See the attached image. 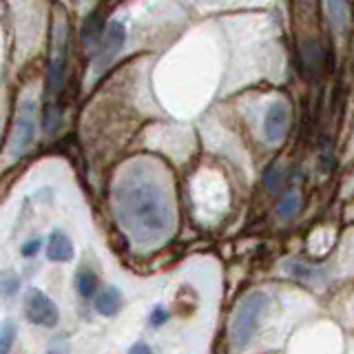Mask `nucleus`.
I'll use <instances>...</instances> for the list:
<instances>
[{
  "instance_id": "f3484780",
  "label": "nucleus",
  "mask_w": 354,
  "mask_h": 354,
  "mask_svg": "<svg viewBox=\"0 0 354 354\" xmlns=\"http://www.w3.org/2000/svg\"><path fill=\"white\" fill-rule=\"evenodd\" d=\"M40 246H42V239L40 237H31L27 243H22V248H20L22 257H33V254L40 250Z\"/></svg>"
},
{
  "instance_id": "0eeeda50",
  "label": "nucleus",
  "mask_w": 354,
  "mask_h": 354,
  "mask_svg": "<svg viewBox=\"0 0 354 354\" xmlns=\"http://www.w3.org/2000/svg\"><path fill=\"white\" fill-rule=\"evenodd\" d=\"M66 44H64V36L60 31V36L55 38V47H53V55H51V66H49V77H47V88L49 93H58L62 80H64V60H66Z\"/></svg>"
},
{
  "instance_id": "f03ea898",
  "label": "nucleus",
  "mask_w": 354,
  "mask_h": 354,
  "mask_svg": "<svg viewBox=\"0 0 354 354\" xmlns=\"http://www.w3.org/2000/svg\"><path fill=\"white\" fill-rule=\"evenodd\" d=\"M266 306H268V297L263 292L254 290L250 295H246L239 301V306L235 308L230 319V343L235 350H243L252 341L254 332L259 328V319L263 315Z\"/></svg>"
},
{
  "instance_id": "9b49d317",
  "label": "nucleus",
  "mask_w": 354,
  "mask_h": 354,
  "mask_svg": "<svg viewBox=\"0 0 354 354\" xmlns=\"http://www.w3.org/2000/svg\"><path fill=\"white\" fill-rule=\"evenodd\" d=\"M328 14L332 22H335V27H348L350 22L348 0H328Z\"/></svg>"
},
{
  "instance_id": "7ed1b4c3",
  "label": "nucleus",
  "mask_w": 354,
  "mask_h": 354,
  "mask_svg": "<svg viewBox=\"0 0 354 354\" xmlns=\"http://www.w3.org/2000/svg\"><path fill=\"white\" fill-rule=\"evenodd\" d=\"M22 306H25V317L33 326H42V328L58 326V321H60L58 306H55L42 290H38V288H29Z\"/></svg>"
},
{
  "instance_id": "4468645a",
  "label": "nucleus",
  "mask_w": 354,
  "mask_h": 354,
  "mask_svg": "<svg viewBox=\"0 0 354 354\" xmlns=\"http://www.w3.org/2000/svg\"><path fill=\"white\" fill-rule=\"evenodd\" d=\"M18 288H20L18 274H14L11 270L0 272V295H3V297H14L18 292Z\"/></svg>"
},
{
  "instance_id": "423d86ee",
  "label": "nucleus",
  "mask_w": 354,
  "mask_h": 354,
  "mask_svg": "<svg viewBox=\"0 0 354 354\" xmlns=\"http://www.w3.org/2000/svg\"><path fill=\"white\" fill-rule=\"evenodd\" d=\"M288 122H290V113H288V106L283 102H274L263 120V136L270 144L281 142L286 131H288Z\"/></svg>"
},
{
  "instance_id": "dca6fc26",
  "label": "nucleus",
  "mask_w": 354,
  "mask_h": 354,
  "mask_svg": "<svg viewBox=\"0 0 354 354\" xmlns=\"http://www.w3.org/2000/svg\"><path fill=\"white\" fill-rule=\"evenodd\" d=\"M58 122H60V111L58 109H47V113H44V131L51 133L55 131V127H58Z\"/></svg>"
},
{
  "instance_id": "a211bd4d",
  "label": "nucleus",
  "mask_w": 354,
  "mask_h": 354,
  "mask_svg": "<svg viewBox=\"0 0 354 354\" xmlns=\"http://www.w3.org/2000/svg\"><path fill=\"white\" fill-rule=\"evenodd\" d=\"M129 354H153V350L147 346V343H136V346H131V350H129Z\"/></svg>"
},
{
  "instance_id": "6ab92c4d",
  "label": "nucleus",
  "mask_w": 354,
  "mask_h": 354,
  "mask_svg": "<svg viewBox=\"0 0 354 354\" xmlns=\"http://www.w3.org/2000/svg\"><path fill=\"white\" fill-rule=\"evenodd\" d=\"M47 354H60V352H47Z\"/></svg>"
},
{
  "instance_id": "f8f14e48",
  "label": "nucleus",
  "mask_w": 354,
  "mask_h": 354,
  "mask_svg": "<svg viewBox=\"0 0 354 354\" xmlns=\"http://www.w3.org/2000/svg\"><path fill=\"white\" fill-rule=\"evenodd\" d=\"M299 206H301V197H299L295 191H288L279 197V202H277V213L281 217H292Z\"/></svg>"
},
{
  "instance_id": "9d476101",
  "label": "nucleus",
  "mask_w": 354,
  "mask_h": 354,
  "mask_svg": "<svg viewBox=\"0 0 354 354\" xmlns=\"http://www.w3.org/2000/svg\"><path fill=\"white\" fill-rule=\"evenodd\" d=\"M75 288H77V292H80V297L84 299L93 297L97 292V274L88 268H80L75 272Z\"/></svg>"
},
{
  "instance_id": "39448f33",
  "label": "nucleus",
  "mask_w": 354,
  "mask_h": 354,
  "mask_svg": "<svg viewBox=\"0 0 354 354\" xmlns=\"http://www.w3.org/2000/svg\"><path fill=\"white\" fill-rule=\"evenodd\" d=\"M124 42H127V27L122 25L120 20H111L104 31L102 47H100V51L95 55V69L97 71L104 69V66L120 53V49L124 47Z\"/></svg>"
},
{
  "instance_id": "1a4fd4ad",
  "label": "nucleus",
  "mask_w": 354,
  "mask_h": 354,
  "mask_svg": "<svg viewBox=\"0 0 354 354\" xmlns=\"http://www.w3.org/2000/svg\"><path fill=\"white\" fill-rule=\"evenodd\" d=\"M95 310L102 317H115L122 310V295L115 286H106L95 295Z\"/></svg>"
},
{
  "instance_id": "ddd939ff",
  "label": "nucleus",
  "mask_w": 354,
  "mask_h": 354,
  "mask_svg": "<svg viewBox=\"0 0 354 354\" xmlns=\"http://www.w3.org/2000/svg\"><path fill=\"white\" fill-rule=\"evenodd\" d=\"M16 324L14 321H5L3 326H0V354H9L11 348H14V341H16Z\"/></svg>"
},
{
  "instance_id": "f257e3e1",
  "label": "nucleus",
  "mask_w": 354,
  "mask_h": 354,
  "mask_svg": "<svg viewBox=\"0 0 354 354\" xmlns=\"http://www.w3.org/2000/svg\"><path fill=\"white\" fill-rule=\"evenodd\" d=\"M115 215L131 237L151 243L164 237L173 226V204L153 177L131 169L115 186Z\"/></svg>"
},
{
  "instance_id": "6e6552de",
  "label": "nucleus",
  "mask_w": 354,
  "mask_h": 354,
  "mask_svg": "<svg viewBox=\"0 0 354 354\" xmlns=\"http://www.w3.org/2000/svg\"><path fill=\"white\" fill-rule=\"evenodd\" d=\"M47 257L49 261L64 263L73 259V243L62 230H53L47 239Z\"/></svg>"
},
{
  "instance_id": "20e7f679",
  "label": "nucleus",
  "mask_w": 354,
  "mask_h": 354,
  "mask_svg": "<svg viewBox=\"0 0 354 354\" xmlns=\"http://www.w3.org/2000/svg\"><path fill=\"white\" fill-rule=\"evenodd\" d=\"M33 140H36V106L27 100V102H22L18 111L16 127L11 131L9 149L16 158H22V155L33 147Z\"/></svg>"
},
{
  "instance_id": "2eb2a0df",
  "label": "nucleus",
  "mask_w": 354,
  "mask_h": 354,
  "mask_svg": "<svg viewBox=\"0 0 354 354\" xmlns=\"http://www.w3.org/2000/svg\"><path fill=\"white\" fill-rule=\"evenodd\" d=\"M166 321H169V310H166L164 306H158L151 313V317H149V324H151V328H160V326H164Z\"/></svg>"
}]
</instances>
